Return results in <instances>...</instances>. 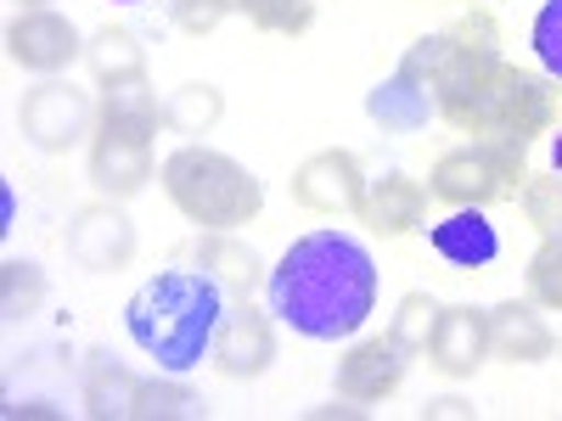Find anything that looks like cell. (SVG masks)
I'll list each match as a JSON object with an SVG mask.
<instances>
[{
    "label": "cell",
    "instance_id": "1",
    "mask_svg": "<svg viewBox=\"0 0 562 421\" xmlns=\"http://www.w3.org/2000/svg\"><path fill=\"white\" fill-rule=\"evenodd\" d=\"M265 304L310 343L355 338L378 309V259L344 230H310L265 275Z\"/></svg>",
    "mask_w": 562,
    "mask_h": 421
},
{
    "label": "cell",
    "instance_id": "2",
    "mask_svg": "<svg viewBox=\"0 0 562 421\" xmlns=\"http://www.w3.org/2000/svg\"><path fill=\"white\" fill-rule=\"evenodd\" d=\"M225 287L198 264V270H158L153 281H140L124 304V332L130 343L158 360V371H198L214 354V332L225 320Z\"/></svg>",
    "mask_w": 562,
    "mask_h": 421
},
{
    "label": "cell",
    "instance_id": "3",
    "mask_svg": "<svg viewBox=\"0 0 562 421\" xmlns=\"http://www.w3.org/2000/svg\"><path fill=\"white\" fill-rule=\"evenodd\" d=\"M158 180L180 219H192L198 230H237L265 214V185L237 158L203 147V140H186L180 152H169L158 163Z\"/></svg>",
    "mask_w": 562,
    "mask_h": 421
},
{
    "label": "cell",
    "instance_id": "4",
    "mask_svg": "<svg viewBox=\"0 0 562 421\" xmlns=\"http://www.w3.org/2000/svg\"><path fill=\"white\" fill-rule=\"evenodd\" d=\"M529 174H535L529 147L473 140V147H456L428 169V197L445 208H495V203H518Z\"/></svg>",
    "mask_w": 562,
    "mask_h": 421
},
{
    "label": "cell",
    "instance_id": "5",
    "mask_svg": "<svg viewBox=\"0 0 562 421\" xmlns=\"http://www.w3.org/2000/svg\"><path fill=\"white\" fill-rule=\"evenodd\" d=\"M562 118V90L551 73H529L501 62V79L490 90V113L479 140H512V147H535L540 135H557Z\"/></svg>",
    "mask_w": 562,
    "mask_h": 421
},
{
    "label": "cell",
    "instance_id": "6",
    "mask_svg": "<svg viewBox=\"0 0 562 421\" xmlns=\"http://www.w3.org/2000/svg\"><path fill=\"white\" fill-rule=\"evenodd\" d=\"M18 129H23L29 147L63 158V152L85 147V140L97 135V102H90L79 84H68L63 73L40 79L23 96V107H18Z\"/></svg>",
    "mask_w": 562,
    "mask_h": 421
},
{
    "label": "cell",
    "instance_id": "7",
    "mask_svg": "<svg viewBox=\"0 0 562 421\" xmlns=\"http://www.w3.org/2000/svg\"><path fill=\"white\" fill-rule=\"evenodd\" d=\"M209 365L225 383H259L276 365V315L259 309L254 298H231L220 332H214V354Z\"/></svg>",
    "mask_w": 562,
    "mask_h": 421
},
{
    "label": "cell",
    "instance_id": "8",
    "mask_svg": "<svg viewBox=\"0 0 562 421\" xmlns=\"http://www.w3.org/2000/svg\"><path fill=\"white\" fill-rule=\"evenodd\" d=\"M7 57L23 68V73H40V79H57L68 73L79 57H85V39L79 29L52 12V7H23L12 23H7Z\"/></svg>",
    "mask_w": 562,
    "mask_h": 421
},
{
    "label": "cell",
    "instance_id": "9",
    "mask_svg": "<svg viewBox=\"0 0 562 421\" xmlns=\"http://www.w3.org/2000/svg\"><path fill=\"white\" fill-rule=\"evenodd\" d=\"M63 248H68V259H74L79 270H90V275H119V270H130V259H135V225H130L124 203H108V197L85 203V208L68 219Z\"/></svg>",
    "mask_w": 562,
    "mask_h": 421
},
{
    "label": "cell",
    "instance_id": "10",
    "mask_svg": "<svg viewBox=\"0 0 562 421\" xmlns=\"http://www.w3.org/2000/svg\"><path fill=\"white\" fill-rule=\"evenodd\" d=\"M366 197V169L355 152L344 147H326V152H310L299 169H293V203L304 214H321V219H333V214H355Z\"/></svg>",
    "mask_w": 562,
    "mask_h": 421
},
{
    "label": "cell",
    "instance_id": "11",
    "mask_svg": "<svg viewBox=\"0 0 562 421\" xmlns=\"http://www.w3.org/2000/svg\"><path fill=\"white\" fill-rule=\"evenodd\" d=\"M405 371H411V349L394 343L389 332L383 338H355L338 354V399L383 405V399H394L405 388Z\"/></svg>",
    "mask_w": 562,
    "mask_h": 421
},
{
    "label": "cell",
    "instance_id": "12",
    "mask_svg": "<svg viewBox=\"0 0 562 421\" xmlns=\"http://www.w3.org/2000/svg\"><path fill=\"white\" fill-rule=\"evenodd\" d=\"M422 354H428V365L439 371V377H450V383L479 377V371L490 365V309H479V304H445L434 338H428Z\"/></svg>",
    "mask_w": 562,
    "mask_h": 421
},
{
    "label": "cell",
    "instance_id": "13",
    "mask_svg": "<svg viewBox=\"0 0 562 421\" xmlns=\"http://www.w3.org/2000/svg\"><path fill=\"white\" fill-rule=\"evenodd\" d=\"M85 180H90V192L108 197V203L140 197L147 180H153V140H130V135L97 129L90 135V152H85Z\"/></svg>",
    "mask_w": 562,
    "mask_h": 421
},
{
    "label": "cell",
    "instance_id": "14",
    "mask_svg": "<svg viewBox=\"0 0 562 421\" xmlns=\"http://www.w3.org/2000/svg\"><path fill=\"white\" fill-rule=\"evenodd\" d=\"M360 225L371 230V237H411V230H422V219H428V185L411 180V174H383V180H366V197H360Z\"/></svg>",
    "mask_w": 562,
    "mask_h": 421
},
{
    "label": "cell",
    "instance_id": "15",
    "mask_svg": "<svg viewBox=\"0 0 562 421\" xmlns=\"http://www.w3.org/2000/svg\"><path fill=\"white\" fill-rule=\"evenodd\" d=\"M557 354V332L546 326L540 304L529 298H506L490 309V360L506 365H546Z\"/></svg>",
    "mask_w": 562,
    "mask_h": 421
},
{
    "label": "cell",
    "instance_id": "16",
    "mask_svg": "<svg viewBox=\"0 0 562 421\" xmlns=\"http://www.w3.org/2000/svg\"><path fill=\"white\" fill-rule=\"evenodd\" d=\"M428 242H434V253H439L450 270H461V275L490 270V264L501 259V237H495V225H490L484 208H450V214L428 230Z\"/></svg>",
    "mask_w": 562,
    "mask_h": 421
},
{
    "label": "cell",
    "instance_id": "17",
    "mask_svg": "<svg viewBox=\"0 0 562 421\" xmlns=\"http://www.w3.org/2000/svg\"><path fill=\"white\" fill-rule=\"evenodd\" d=\"M434 113H439L434 84L416 79V73H405V68H394L383 84L366 90V118L378 124V129H389V135H416Z\"/></svg>",
    "mask_w": 562,
    "mask_h": 421
},
{
    "label": "cell",
    "instance_id": "18",
    "mask_svg": "<svg viewBox=\"0 0 562 421\" xmlns=\"http://www.w3.org/2000/svg\"><path fill=\"white\" fill-rule=\"evenodd\" d=\"M164 124V107H158V90L140 79H113L102 84L97 96V129H113V135H130V140H153Z\"/></svg>",
    "mask_w": 562,
    "mask_h": 421
},
{
    "label": "cell",
    "instance_id": "19",
    "mask_svg": "<svg viewBox=\"0 0 562 421\" xmlns=\"http://www.w3.org/2000/svg\"><path fill=\"white\" fill-rule=\"evenodd\" d=\"M198 264L225 287V298H254L265 287V259L237 237V230H203V242H198Z\"/></svg>",
    "mask_w": 562,
    "mask_h": 421
},
{
    "label": "cell",
    "instance_id": "20",
    "mask_svg": "<svg viewBox=\"0 0 562 421\" xmlns=\"http://www.w3.org/2000/svg\"><path fill=\"white\" fill-rule=\"evenodd\" d=\"M79 405L90 421H135L140 405V377L124 365H113L108 354H90L85 383H79Z\"/></svg>",
    "mask_w": 562,
    "mask_h": 421
},
{
    "label": "cell",
    "instance_id": "21",
    "mask_svg": "<svg viewBox=\"0 0 562 421\" xmlns=\"http://www.w3.org/2000/svg\"><path fill=\"white\" fill-rule=\"evenodd\" d=\"M85 68H90V79H97V84L140 79V73H147V52H140V39L130 29L108 23V29H97V34L85 39Z\"/></svg>",
    "mask_w": 562,
    "mask_h": 421
},
{
    "label": "cell",
    "instance_id": "22",
    "mask_svg": "<svg viewBox=\"0 0 562 421\" xmlns=\"http://www.w3.org/2000/svg\"><path fill=\"white\" fill-rule=\"evenodd\" d=\"M220 118H225V96H220V84H209V79L180 84L175 96L164 102V124H169L175 135H186V140L214 135V124H220Z\"/></svg>",
    "mask_w": 562,
    "mask_h": 421
},
{
    "label": "cell",
    "instance_id": "23",
    "mask_svg": "<svg viewBox=\"0 0 562 421\" xmlns=\"http://www.w3.org/2000/svg\"><path fill=\"white\" fill-rule=\"evenodd\" d=\"M45 293H52V281L34 259H7L0 264V320L7 326H23L45 309Z\"/></svg>",
    "mask_w": 562,
    "mask_h": 421
},
{
    "label": "cell",
    "instance_id": "24",
    "mask_svg": "<svg viewBox=\"0 0 562 421\" xmlns=\"http://www.w3.org/2000/svg\"><path fill=\"white\" fill-rule=\"evenodd\" d=\"M209 416V405L186 388L175 371L169 377H153V383H140V405H135V421H198Z\"/></svg>",
    "mask_w": 562,
    "mask_h": 421
},
{
    "label": "cell",
    "instance_id": "25",
    "mask_svg": "<svg viewBox=\"0 0 562 421\" xmlns=\"http://www.w3.org/2000/svg\"><path fill=\"white\" fill-rule=\"evenodd\" d=\"M518 208H524V219L540 230V242H562V174H557V169H540V174L524 180Z\"/></svg>",
    "mask_w": 562,
    "mask_h": 421
},
{
    "label": "cell",
    "instance_id": "26",
    "mask_svg": "<svg viewBox=\"0 0 562 421\" xmlns=\"http://www.w3.org/2000/svg\"><path fill=\"white\" fill-rule=\"evenodd\" d=\"M237 12L259 34H281V39H299L315 29V0H237Z\"/></svg>",
    "mask_w": 562,
    "mask_h": 421
},
{
    "label": "cell",
    "instance_id": "27",
    "mask_svg": "<svg viewBox=\"0 0 562 421\" xmlns=\"http://www.w3.org/2000/svg\"><path fill=\"white\" fill-rule=\"evenodd\" d=\"M439 298H428V293H405L400 304H394V320H389V338L394 343H405L411 354L416 349H428V338H434V326H439Z\"/></svg>",
    "mask_w": 562,
    "mask_h": 421
},
{
    "label": "cell",
    "instance_id": "28",
    "mask_svg": "<svg viewBox=\"0 0 562 421\" xmlns=\"http://www.w3.org/2000/svg\"><path fill=\"white\" fill-rule=\"evenodd\" d=\"M524 293L546 315H562V242H540L529 270H524Z\"/></svg>",
    "mask_w": 562,
    "mask_h": 421
},
{
    "label": "cell",
    "instance_id": "29",
    "mask_svg": "<svg viewBox=\"0 0 562 421\" xmlns=\"http://www.w3.org/2000/svg\"><path fill=\"white\" fill-rule=\"evenodd\" d=\"M445 34H450L456 52H467V57H501V23L490 12H461Z\"/></svg>",
    "mask_w": 562,
    "mask_h": 421
},
{
    "label": "cell",
    "instance_id": "30",
    "mask_svg": "<svg viewBox=\"0 0 562 421\" xmlns=\"http://www.w3.org/2000/svg\"><path fill=\"white\" fill-rule=\"evenodd\" d=\"M529 45H535V57L540 68L562 84V0H546V7L535 12V29H529Z\"/></svg>",
    "mask_w": 562,
    "mask_h": 421
},
{
    "label": "cell",
    "instance_id": "31",
    "mask_svg": "<svg viewBox=\"0 0 562 421\" xmlns=\"http://www.w3.org/2000/svg\"><path fill=\"white\" fill-rule=\"evenodd\" d=\"M231 12H237V0H169V18H175V29L180 34H192V39H203V34H214Z\"/></svg>",
    "mask_w": 562,
    "mask_h": 421
},
{
    "label": "cell",
    "instance_id": "32",
    "mask_svg": "<svg viewBox=\"0 0 562 421\" xmlns=\"http://www.w3.org/2000/svg\"><path fill=\"white\" fill-rule=\"evenodd\" d=\"M445 62H450V34L439 29V34H422V39H411V52L400 57V68L405 73H416V79H439L445 73Z\"/></svg>",
    "mask_w": 562,
    "mask_h": 421
},
{
    "label": "cell",
    "instance_id": "33",
    "mask_svg": "<svg viewBox=\"0 0 562 421\" xmlns=\"http://www.w3.org/2000/svg\"><path fill=\"white\" fill-rule=\"evenodd\" d=\"M422 421H479V405L461 399V394H445V399L422 405Z\"/></svg>",
    "mask_w": 562,
    "mask_h": 421
},
{
    "label": "cell",
    "instance_id": "34",
    "mask_svg": "<svg viewBox=\"0 0 562 421\" xmlns=\"http://www.w3.org/2000/svg\"><path fill=\"white\" fill-rule=\"evenodd\" d=\"M338 416H344V421H360V416H366V405H355V399H344V405H338V399H333V405H321V410H315V421H338Z\"/></svg>",
    "mask_w": 562,
    "mask_h": 421
},
{
    "label": "cell",
    "instance_id": "35",
    "mask_svg": "<svg viewBox=\"0 0 562 421\" xmlns=\"http://www.w3.org/2000/svg\"><path fill=\"white\" fill-rule=\"evenodd\" d=\"M7 416H12V421H23V416H57V410H52V405H12Z\"/></svg>",
    "mask_w": 562,
    "mask_h": 421
},
{
    "label": "cell",
    "instance_id": "36",
    "mask_svg": "<svg viewBox=\"0 0 562 421\" xmlns=\"http://www.w3.org/2000/svg\"><path fill=\"white\" fill-rule=\"evenodd\" d=\"M551 169H557V174H562V135H557V158H551Z\"/></svg>",
    "mask_w": 562,
    "mask_h": 421
},
{
    "label": "cell",
    "instance_id": "37",
    "mask_svg": "<svg viewBox=\"0 0 562 421\" xmlns=\"http://www.w3.org/2000/svg\"><path fill=\"white\" fill-rule=\"evenodd\" d=\"M23 7H45V0H23Z\"/></svg>",
    "mask_w": 562,
    "mask_h": 421
},
{
    "label": "cell",
    "instance_id": "38",
    "mask_svg": "<svg viewBox=\"0 0 562 421\" xmlns=\"http://www.w3.org/2000/svg\"><path fill=\"white\" fill-rule=\"evenodd\" d=\"M119 7H135V0H119Z\"/></svg>",
    "mask_w": 562,
    "mask_h": 421
}]
</instances>
